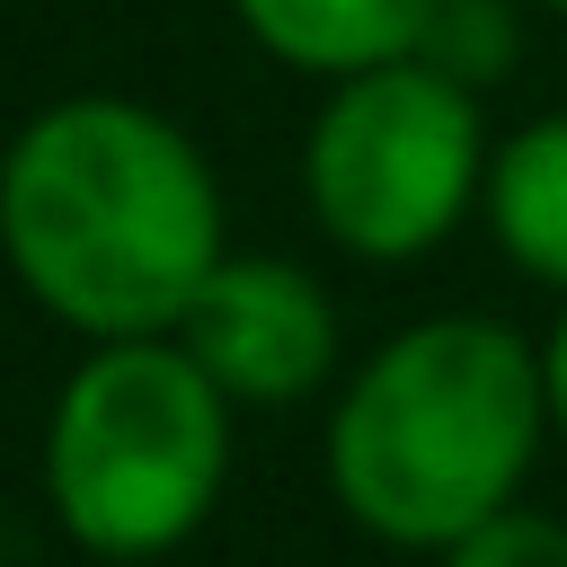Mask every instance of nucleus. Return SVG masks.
Wrapping results in <instances>:
<instances>
[{
  "mask_svg": "<svg viewBox=\"0 0 567 567\" xmlns=\"http://www.w3.org/2000/svg\"><path fill=\"white\" fill-rule=\"evenodd\" d=\"M0 257L80 337H177L221 266L204 151L133 97H62L0 159Z\"/></svg>",
  "mask_w": 567,
  "mask_h": 567,
  "instance_id": "1",
  "label": "nucleus"
},
{
  "mask_svg": "<svg viewBox=\"0 0 567 567\" xmlns=\"http://www.w3.org/2000/svg\"><path fill=\"white\" fill-rule=\"evenodd\" d=\"M549 372L496 319H425L390 337L328 416V487L337 505L399 540L452 549L496 523L540 452Z\"/></svg>",
  "mask_w": 567,
  "mask_h": 567,
  "instance_id": "2",
  "label": "nucleus"
},
{
  "mask_svg": "<svg viewBox=\"0 0 567 567\" xmlns=\"http://www.w3.org/2000/svg\"><path fill=\"white\" fill-rule=\"evenodd\" d=\"M230 470V390L177 337H106L53 399L44 496L89 558L177 549Z\"/></svg>",
  "mask_w": 567,
  "mask_h": 567,
  "instance_id": "3",
  "label": "nucleus"
},
{
  "mask_svg": "<svg viewBox=\"0 0 567 567\" xmlns=\"http://www.w3.org/2000/svg\"><path fill=\"white\" fill-rule=\"evenodd\" d=\"M301 177H310V213L337 248H354L372 266L425 257L434 239H452L470 195H487L478 89L443 80L416 53L346 71L310 124Z\"/></svg>",
  "mask_w": 567,
  "mask_h": 567,
  "instance_id": "4",
  "label": "nucleus"
},
{
  "mask_svg": "<svg viewBox=\"0 0 567 567\" xmlns=\"http://www.w3.org/2000/svg\"><path fill=\"white\" fill-rule=\"evenodd\" d=\"M177 346L248 408H284L337 372V310L284 257H221L177 319Z\"/></svg>",
  "mask_w": 567,
  "mask_h": 567,
  "instance_id": "5",
  "label": "nucleus"
},
{
  "mask_svg": "<svg viewBox=\"0 0 567 567\" xmlns=\"http://www.w3.org/2000/svg\"><path fill=\"white\" fill-rule=\"evenodd\" d=\"M230 9L275 62L319 71V80L416 53V35L434 18V0H230Z\"/></svg>",
  "mask_w": 567,
  "mask_h": 567,
  "instance_id": "6",
  "label": "nucleus"
},
{
  "mask_svg": "<svg viewBox=\"0 0 567 567\" xmlns=\"http://www.w3.org/2000/svg\"><path fill=\"white\" fill-rule=\"evenodd\" d=\"M487 221L496 248L567 292V115L523 124L496 159H487Z\"/></svg>",
  "mask_w": 567,
  "mask_h": 567,
  "instance_id": "7",
  "label": "nucleus"
},
{
  "mask_svg": "<svg viewBox=\"0 0 567 567\" xmlns=\"http://www.w3.org/2000/svg\"><path fill=\"white\" fill-rule=\"evenodd\" d=\"M416 62H434L443 80L461 89H487L514 71V9L505 0H434L425 35H416Z\"/></svg>",
  "mask_w": 567,
  "mask_h": 567,
  "instance_id": "8",
  "label": "nucleus"
},
{
  "mask_svg": "<svg viewBox=\"0 0 567 567\" xmlns=\"http://www.w3.org/2000/svg\"><path fill=\"white\" fill-rule=\"evenodd\" d=\"M443 567H567V523H549V514H496V523H478V532H461L452 549H443Z\"/></svg>",
  "mask_w": 567,
  "mask_h": 567,
  "instance_id": "9",
  "label": "nucleus"
},
{
  "mask_svg": "<svg viewBox=\"0 0 567 567\" xmlns=\"http://www.w3.org/2000/svg\"><path fill=\"white\" fill-rule=\"evenodd\" d=\"M540 372H549V425L567 434V319L549 328V346H540Z\"/></svg>",
  "mask_w": 567,
  "mask_h": 567,
  "instance_id": "10",
  "label": "nucleus"
},
{
  "mask_svg": "<svg viewBox=\"0 0 567 567\" xmlns=\"http://www.w3.org/2000/svg\"><path fill=\"white\" fill-rule=\"evenodd\" d=\"M540 9H567V0H540Z\"/></svg>",
  "mask_w": 567,
  "mask_h": 567,
  "instance_id": "11",
  "label": "nucleus"
}]
</instances>
